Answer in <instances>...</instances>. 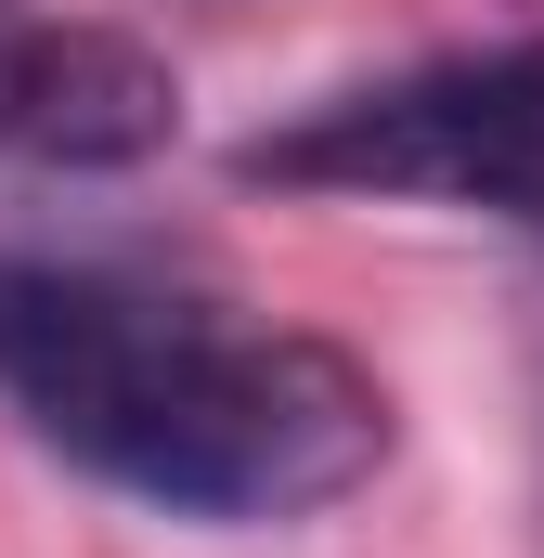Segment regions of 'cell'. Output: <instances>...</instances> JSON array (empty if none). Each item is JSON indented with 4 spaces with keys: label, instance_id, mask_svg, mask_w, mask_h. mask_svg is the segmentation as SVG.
Returning a JSON list of instances; mask_svg holds the SVG:
<instances>
[{
    "label": "cell",
    "instance_id": "cell-4",
    "mask_svg": "<svg viewBox=\"0 0 544 558\" xmlns=\"http://www.w3.org/2000/svg\"><path fill=\"white\" fill-rule=\"evenodd\" d=\"M532 441H544V416H532Z\"/></svg>",
    "mask_w": 544,
    "mask_h": 558
},
{
    "label": "cell",
    "instance_id": "cell-1",
    "mask_svg": "<svg viewBox=\"0 0 544 558\" xmlns=\"http://www.w3.org/2000/svg\"><path fill=\"white\" fill-rule=\"evenodd\" d=\"M0 403L104 494L169 520H311L376 481L390 390L298 325H234L195 286L0 247Z\"/></svg>",
    "mask_w": 544,
    "mask_h": 558
},
{
    "label": "cell",
    "instance_id": "cell-2",
    "mask_svg": "<svg viewBox=\"0 0 544 558\" xmlns=\"http://www.w3.org/2000/svg\"><path fill=\"white\" fill-rule=\"evenodd\" d=\"M247 182L285 195H390V208H493L544 234V39L441 52L403 78L324 92L298 118L247 131Z\"/></svg>",
    "mask_w": 544,
    "mask_h": 558
},
{
    "label": "cell",
    "instance_id": "cell-3",
    "mask_svg": "<svg viewBox=\"0 0 544 558\" xmlns=\"http://www.w3.org/2000/svg\"><path fill=\"white\" fill-rule=\"evenodd\" d=\"M169 131H182V78H169L156 39L0 0V156H26V169H143Z\"/></svg>",
    "mask_w": 544,
    "mask_h": 558
}]
</instances>
